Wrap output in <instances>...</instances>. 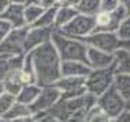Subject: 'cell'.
Masks as SVG:
<instances>
[{"label":"cell","mask_w":130,"mask_h":122,"mask_svg":"<svg viewBox=\"0 0 130 122\" xmlns=\"http://www.w3.org/2000/svg\"><path fill=\"white\" fill-rule=\"evenodd\" d=\"M28 54L31 55L32 64L35 68L37 83L41 87L55 85L62 78V71H60L62 60H60L57 50L55 49L52 40L43 43L42 46L37 47Z\"/></svg>","instance_id":"6da1fadb"},{"label":"cell","mask_w":130,"mask_h":122,"mask_svg":"<svg viewBox=\"0 0 130 122\" xmlns=\"http://www.w3.org/2000/svg\"><path fill=\"white\" fill-rule=\"evenodd\" d=\"M52 43L62 61H80L87 64L88 46L84 43V40L67 38L55 30L52 35Z\"/></svg>","instance_id":"7a4b0ae2"},{"label":"cell","mask_w":130,"mask_h":122,"mask_svg":"<svg viewBox=\"0 0 130 122\" xmlns=\"http://www.w3.org/2000/svg\"><path fill=\"white\" fill-rule=\"evenodd\" d=\"M115 75V64L105 69H92L85 79L87 93H90L94 97H99L102 93H105L108 89L113 86Z\"/></svg>","instance_id":"3957f363"},{"label":"cell","mask_w":130,"mask_h":122,"mask_svg":"<svg viewBox=\"0 0 130 122\" xmlns=\"http://www.w3.org/2000/svg\"><path fill=\"white\" fill-rule=\"evenodd\" d=\"M95 17H87V15H78L66 26H63L62 29L56 30L60 35L67 36L71 39H78V40H84L85 38H88L90 35H92L95 32Z\"/></svg>","instance_id":"277c9868"},{"label":"cell","mask_w":130,"mask_h":122,"mask_svg":"<svg viewBox=\"0 0 130 122\" xmlns=\"http://www.w3.org/2000/svg\"><path fill=\"white\" fill-rule=\"evenodd\" d=\"M84 43L88 47H94V49H98L101 51L109 53V54H113L116 50L122 49V47L129 49L126 46L127 43H123L118 38L116 32H94L92 35L84 39Z\"/></svg>","instance_id":"5b68a950"},{"label":"cell","mask_w":130,"mask_h":122,"mask_svg":"<svg viewBox=\"0 0 130 122\" xmlns=\"http://www.w3.org/2000/svg\"><path fill=\"white\" fill-rule=\"evenodd\" d=\"M96 105L104 111V114L110 119H115L119 114H122L126 110L127 104L123 100V97L116 92V89L109 87L105 93H102L99 97H96Z\"/></svg>","instance_id":"8992f818"},{"label":"cell","mask_w":130,"mask_h":122,"mask_svg":"<svg viewBox=\"0 0 130 122\" xmlns=\"http://www.w3.org/2000/svg\"><path fill=\"white\" fill-rule=\"evenodd\" d=\"M62 94L53 85L51 86H43L41 89V93L38 96V99L29 105L31 108L32 115L35 116H41V115H46L49 114V111L56 105V103L60 100Z\"/></svg>","instance_id":"52a82bcc"},{"label":"cell","mask_w":130,"mask_h":122,"mask_svg":"<svg viewBox=\"0 0 130 122\" xmlns=\"http://www.w3.org/2000/svg\"><path fill=\"white\" fill-rule=\"evenodd\" d=\"M85 79L87 78H74V76H62L56 83L55 87L60 92L62 99H77L87 94L85 87Z\"/></svg>","instance_id":"ba28073f"},{"label":"cell","mask_w":130,"mask_h":122,"mask_svg":"<svg viewBox=\"0 0 130 122\" xmlns=\"http://www.w3.org/2000/svg\"><path fill=\"white\" fill-rule=\"evenodd\" d=\"M126 17H127V13L120 2L119 7L113 13H110V14L99 13L95 17V22H96L95 32H116L119 25L122 24V21Z\"/></svg>","instance_id":"9c48e42d"},{"label":"cell","mask_w":130,"mask_h":122,"mask_svg":"<svg viewBox=\"0 0 130 122\" xmlns=\"http://www.w3.org/2000/svg\"><path fill=\"white\" fill-rule=\"evenodd\" d=\"M53 32H55L53 28L48 29V28H34V26L29 28L28 26V32H27L25 40H24V44H23L24 53L27 54V53L35 50L37 47L42 46L46 42H51Z\"/></svg>","instance_id":"30bf717a"},{"label":"cell","mask_w":130,"mask_h":122,"mask_svg":"<svg viewBox=\"0 0 130 122\" xmlns=\"http://www.w3.org/2000/svg\"><path fill=\"white\" fill-rule=\"evenodd\" d=\"M24 8H25V2H10L9 7L0 15V18L9 22L13 29L24 28L27 26L25 19H24Z\"/></svg>","instance_id":"8fae6325"},{"label":"cell","mask_w":130,"mask_h":122,"mask_svg":"<svg viewBox=\"0 0 130 122\" xmlns=\"http://www.w3.org/2000/svg\"><path fill=\"white\" fill-rule=\"evenodd\" d=\"M87 64L91 69H105L115 64V57L109 53L101 51V50L94 49V47H88Z\"/></svg>","instance_id":"7c38bea8"},{"label":"cell","mask_w":130,"mask_h":122,"mask_svg":"<svg viewBox=\"0 0 130 122\" xmlns=\"http://www.w3.org/2000/svg\"><path fill=\"white\" fill-rule=\"evenodd\" d=\"M74 3L76 2H59V8H57L56 19H55V30L62 29L78 15V11L74 7Z\"/></svg>","instance_id":"4fadbf2b"},{"label":"cell","mask_w":130,"mask_h":122,"mask_svg":"<svg viewBox=\"0 0 130 122\" xmlns=\"http://www.w3.org/2000/svg\"><path fill=\"white\" fill-rule=\"evenodd\" d=\"M62 76H74V78H87L92 69L88 64L80 61H62Z\"/></svg>","instance_id":"5bb4252c"},{"label":"cell","mask_w":130,"mask_h":122,"mask_svg":"<svg viewBox=\"0 0 130 122\" xmlns=\"http://www.w3.org/2000/svg\"><path fill=\"white\" fill-rule=\"evenodd\" d=\"M24 55H15V57H0V82H3L11 72L20 71L23 67Z\"/></svg>","instance_id":"9a60e30c"},{"label":"cell","mask_w":130,"mask_h":122,"mask_svg":"<svg viewBox=\"0 0 130 122\" xmlns=\"http://www.w3.org/2000/svg\"><path fill=\"white\" fill-rule=\"evenodd\" d=\"M115 57V74L130 75V49L122 47L113 53Z\"/></svg>","instance_id":"2e32d148"},{"label":"cell","mask_w":130,"mask_h":122,"mask_svg":"<svg viewBox=\"0 0 130 122\" xmlns=\"http://www.w3.org/2000/svg\"><path fill=\"white\" fill-rule=\"evenodd\" d=\"M3 86L6 93L11 94V96L17 97V94L21 92V89L25 86L23 80V76H21V69L20 71H14L3 80Z\"/></svg>","instance_id":"e0dca14e"},{"label":"cell","mask_w":130,"mask_h":122,"mask_svg":"<svg viewBox=\"0 0 130 122\" xmlns=\"http://www.w3.org/2000/svg\"><path fill=\"white\" fill-rule=\"evenodd\" d=\"M113 87L126 101V108H130V75L116 74L113 79Z\"/></svg>","instance_id":"ac0fdd59"},{"label":"cell","mask_w":130,"mask_h":122,"mask_svg":"<svg viewBox=\"0 0 130 122\" xmlns=\"http://www.w3.org/2000/svg\"><path fill=\"white\" fill-rule=\"evenodd\" d=\"M41 89L42 87H41L39 85H37V83H34V85H25L21 89L20 93L17 94L15 100H17L18 103H21V104L29 107V105L38 99V96H39V93H41Z\"/></svg>","instance_id":"d6986e66"},{"label":"cell","mask_w":130,"mask_h":122,"mask_svg":"<svg viewBox=\"0 0 130 122\" xmlns=\"http://www.w3.org/2000/svg\"><path fill=\"white\" fill-rule=\"evenodd\" d=\"M74 7L81 15L96 17L101 8V0H80L74 3Z\"/></svg>","instance_id":"ffe728a7"},{"label":"cell","mask_w":130,"mask_h":122,"mask_svg":"<svg viewBox=\"0 0 130 122\" xmlns=\"http://www.w3.org/2000/svg\"><path fill=\"white\" fill-rule=\"evenodd\" d=\"M45 13L42 7L37 4L35 2H25V8H24V19H25L27 26H32L37 24V21L41 18V15Z\"/></svg>","instance_id":"44dd1931"},{"label":"cell","mask_w":130,"mask_h":122,"mask_svg":"<svg viewBox=\"0 0 130 122\" xmlns=\"http://www.w3.org/2000/svg\"><path fill=\"white\" fill-rule=\"evenodd\" d=\"M21 76H23V80L25 85H34V83H37V74H35V68H34V64H32L31 55L28 53L24 55L23 67H21Z\"/></svg>","instance_id":"7402d4cb"},{"label":"cell","mask_w":130,"mask_h":122,"mask_svg":"<svg viewBox=\"0 0 130 122\" xmlns=\"http://www.w3.org/2000/svg\"><path fill=\"white\" fill-rule=\"evenodd\" d=\"M57 8H59V2L55 7L49 8V10H45V13L41 15V18L37 21V24L32 25L34 28H53L55 29V19H56V13H57ZM31 28V26H29Z\"/></svg>","instance_id":"603a6c76"},{"label":"cell","mask_w":130,"mask_h":122,"mask_svg":"<svg viewBox=\"0 0 130 122\" xmlns=\"http://www.w3.org/2000/svg\"><path fill=\"white\" fill-rule=\"evenodd\" d=\"M32 115L31 112V108L28 105H24L21 103H18L15 100V103L11 105V108L9 110V112L4 115V118L7 121H14V119H18V118H24V116H29Z\"/></svg>","instance_id":"cb8c5ba5"},{"label":"cell","mask_w":130,"mask_h":122,"mask_svg":"<svg viewBox=\"0 0 130 122\" xmlns=\"http://www.w3.org/2000/svg\"><path fill=\"white\" fill-rule=\"evenodd\" d=\"M106 119H109V118H108V116L104 114V111L95 104L87 112V115L84 116L83 122H106Z\"/></svg>","instance_id":"d4e9b609"},{"label":"cell","mask_w":130,"mask_h":122,"mask_svg":"<svg viewBox=\"0 0 130 122\" xmlns=\"http://www.w3.org/2000/svg\"><path fill=\"white\" fill-rule=\"evenodd\" d=\"M116 35L123 43H130V15H127L122 21V24L116 30Z\"/></svg>","instance_id":"484cf974"},{"label":"cell","mask_w":130,"mask_h":122,"mask_svg":"<svg viewBox=\"0 0 130 122\" xmlns=\"http://www.w3.org/2000/svg\"><path fill=\"white\" fill-rule=\"evenodd\" d=\"M14 103H15V97L9 93H4L0 97V118H4V115L9 112V110L11 108V105Z\"/></svg>","instance_id":"4316f807"},{"label":"cell","mask_w":130,"mask_h":122,"mask_svg":"<svg viewBox=\"0 0 130 122\" xmlns=\"http://www.w3.org/2000/svg\"><path fill=\"white\" fill-rule=\"evenodd\" d=\"M120 2L118 0H101V8H99V13L104 14H110L119 7Z\"/></svg>","instance_id":"83f0119b"},{"label":"cell","mask_w":130,"mask_h":122,"mask_svg":"<svg viewBox=\"0 0 130 122\" xmlns=\"http://www.w3.org/2000/svg\"><path fill=\"white\" fill-rule=\"evenodd\" d=\"M13 30V26L7 21H4L3 18H0V39L4 40L7 36L10 35V32Z\"/></svg>","instance_id":"f1b7e54d"},{"label":"cell","mask_w":130,"mask_h":122,"mask_svg":"<svg viewBox=\"0 0 130 122\" xmlns=\"http://www.w3.org/2000/svg\"><path fill=\"white\" fill-rule=\"evenodd\" d=\"M115 122H130V108H126L115 118Z\"/></svg>","instance_id":"f546056e"},{"label":"cell","mask_w":130,"mask_h":122,"mask_svg":"<svg viewBox=\"0 0 130 122\" xmlns=\"http://www.w3.org/2000/svg\"><path fill=\"white\" fill-rule=\"evenodd\" d=\"M37 122H59L56 118H53L52 115L46 114V115H41V116H37Z\"/></svg>","instance_id":"4dcf8cb0"},{"label":"cell","mask_w":130,"mask_h":122,"mask_svg":"<svg viewBox=\"0 0 130 122\" xmlns=\"http://www.w3.org/2000/svg\"><path fill=\"white\" fill-rule=\"evenodd\" d=\"M10 122H37V116H35V115H29V116H24V118L14 119V121H10Z\"/></svg>","instance_id":"1f68e13d"},{"label":"cell","mask_w":130,"mask_h":122,"mask_svg":"<svg viewBox=\"0 0 130 122\" xmlns=\"http://www.w3.org/2000/svg\"><path fill=\"white\" fill-rule=\"evenodd\" d=\"M10 2H7V0H0V15L6 11V8L9 7Z\"/></svg>","instance_id":"d6a6232c"},{"label":"cell","mask_w":130,"mask_h":122,"mask_svg":"<svg viewBox=\"0 0 130 122\" xmlns=\"http://www.w3.org/2000/svg\"><path fill=\"white\" fill-rule=\"evenodd\" d=\"M122 4H123L124 10H126L127 15H130V0H124V2H122Z\"/></svg>","instance_id":"836d02e7"},{"label":"cell","mask_w":130,"mask_h":122,"mask_svg":"<svg viewBox=\"0 0 130 122\" xmlns=\"http://www.w3.org/2000/svg\"><path fill=\"white\" fill-rule=\"evenodd\" d=\"M4 93H6V90H4V86H3V82H0V97L3 96Z\"/></svg>","instance_id":"e575fe53"},{"label":"cell","mask_w":130,"mask_h":122,"mask_svg":"<svg viewBox=\"0 0 130 122\" xmlns=\"http://www.w3.org/2000/svg\"><path fill=\"white\" fill-rule=\"evenodd\" d=\"M0 122H10V121H7L6 118H0Z\"/></svg>","instance_id":"d590c367"},{"label":"cell","mask_w":130,"mask_h":122,"mask_svg":"<svg viewBox=\"0 0 130 122\" xmlns=\"http://www.w3.org/2000/svg\"><path fill=\"white\" fill-rule=\"evenodd\" d=\"M106 122H115V119H110L109 118V119H106Z\"/></svg>","instance_id":"8d00e7d4"},{"label":"cell","mask_w":130,"mask_h":122,"mask_svg":"<svg viewBox=\"0 0 130 122\" xmlns=\"http://www.w3.org/2000/svg\"><path fill=\"white\" fill-rule=\"evenodd\" d=\"M2 42H3V40H2V39H0V43H2Z\"/></svg>","instance_id":"74e56055"}]
</instances>
